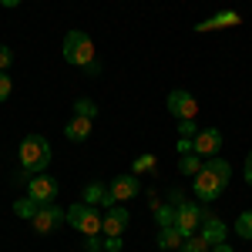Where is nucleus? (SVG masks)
Instances as JSON below:
<instances>
[{"label": "nucleus", "mask_w": 252, "mask_h": 252, "mask_svg": "<svg viewBox=\"0 0 252 252\" xmlns=\"http://www.w3.org/2000/svg\"><path fill=\"white\" fill-rule=\"evenodd\" d=\"M125 229H128V209H118V205L104 209V225H101V232L104 235H121Z\"/></svg>", "instance_id": "11"}, {"label": "nucleus", "mask_w": 252, "mask_h": 252, "mask_svg": "<svg viewBox=\"0 0 252 252\" xmlns=\"http://www.w3.org/2000/svg\"><path fill=\"white\" fill-rule=\"evenodd\" d=\"M84 249H88V252H101V239H97V235H88Z\"/></svg>", "instance_id": "28"}, {"label": "nucleus", "mask_w": 252, "mask_h": 252, "mask_svg": "<svg viewBox=\"0 0 252 252\" xmlns=\"http://www.w3.org/2000/svg\"><path fill=\"white\" fill-rule=\"evenodd\" d=\"M222 141H225V138H222L219 128H202V131L192 138V152H195V155H209V158H212V155L222 152Z\"/></svg>", "instance_id": "7"}, {"label": "nucleus", "mask_w": 252, "mask_h": 252, "mask_svg": "<svg viewBox=\"0 0 252 252\" xmlns=\"http://www.w3.org/2000/svg\"><path fill=\"white\" fill-rule=\"evenodd\" d=\"M232 24H239V14H235V10H225V14H215V17L202 20V24H198V31H212V27H232Z\"/></svg>", "instance_id": "15"}, {"label": "nucleus", "mask_w": 252, "mask_h": 252, "mask_svg": "<svg viewBox=\"0 0 252 252\" xmlns=\"http://www.w3.org/2000/svg\"><path fill=\"white\" fill-rule=\"evenodd\" d=\"M178 152L189 155V152H192V138H178Z\"/></svg>", "instance_id": "29"}, {"label": "nucleus", "mask_w": 252, "mask_h": 252, "mask_svg": "<svg viewBox=\"0 0 252 252\" xmlns=\"http://www.w3.org/2000/svg\"><path fill=\"white\" fill-rule=\"evenodd\" d=\"M104 249L108 252H121V235H108V239H104Z\"/></svg>", "instance_id": "27"}, {"label": "nucleus", "mask_w": 252, "mask_h": 252, "mask_svg": "<svg viewBox=\"0 0 252 252\" xmlns=\"http://www.w3.org/2000/svg\"><path fill=\"white\" fill-rule=\"evenodd\" d=\"M209 249H212V246H209L202 235H189V239L182 242V249H178V252H209Z\"/></svg>", "instance_id": "20"}, {"label": "nucleus", "mask_w": 252, "mask_h": 252, "mask_svg": "<svg viewBox=\"0 0 252 252\" xmlns=\"http://www.w3.org/2000/svg\"><path fill=\"white\" fill-rule=\"evenodd\" d=\"M74 115H81V118H91V121H94V115H97V104H94V101H88V97H78V101H74Z\"/></svg>", "instance_id": "21"}, {"label": "nucleus", "mask_w": 252, "mask_h": 252, "mask_svg": "<svg viewBox=\"0 0 252 252\" xmlns=\"http://www.w3.org/2000/svg\"><path fill=\"white\" fill-rule=\"evenodd\" d=\"M235 235H242V239H252V212H242L235 219Z\"/></svg>", "instance_id": "22"}, {"label": "nucleus", "mask_w": 252, "mask_h": 252, "mask_svg": "<svg viewBox=\"0 0 252 252\" xmlns=\"http://www.w3.org/2000/svg\"><path fill=\"white\" fill-rule=\"evenodd\" d=\"M246 168H252V152H249V158H246Z\"/></svg>", "instance_id": "33"}, {"label": "nucleus", "mask_w": 252, "mask_h": 252, "mask_svg": "<svg viewBox=\"0 0 252 252\" xmlns=\"http://www.w3.org/2000/svg\"><path fill=\"white\" fill-rule=\"evenodd\" d=\"M182 242H185V235L178 232L175 225H168V229L158 232V246H161V249H182Z\"/></svg>", "instance_id": "16"}, {"label": "nucleus", "mask_w": 252, "mask_h": 252, "mask_svg": "<svg viewBox=\"0 0 252 252\" xmlns=\"http://www.w3.org/2000/svg\"><path fill=\"white\" fill-rule=\"evenodd\" d=\"M3 7H20V0H0Z\"/></svg>", "instance_id": "31"}, {"label": "nucleus", "mask_w": 252, "mask_h": 252, "mask_svg": "<svg viewBox=\"0 0 252 252\" xmlns=\"http://www.w3.org/2000/svg\"><path fill=\"white\" fill-rule=\"evenodd\" d=\"M198 235L209 242V246H219V242H225V235H229V229H225V222H219V219H205L202 222V229H198Z\"/></svg>", "instance_id": "12"}, {"label": "nucleus", "mask_w": 252, "mask_h": 252, "mask_svg": "<svg viewBox=\"0 0 252 252\" xmlns=\"http://www.w3.org/2000/svg\"><path fill=\"white\" fill-rule=\"evenodd\" d=\"M14 212H17L20 219H34V215L40 212V205L31 198V195H27V198H17V202H14Z\"/></svg>", "instance_id": "17"}, {"label": "nucleus", "mask_w": 252, "mask_h": 252, "mask_svg": "<svg viewBox=\"0 0 252 252\" xmlns=\"http://www.w3.org/2000/svg\"><path fill=\"white\" fill-rule=\"evenodd\" d=\"M198 219H202V222L209 219V215H205V209H198V202H182V205L175 209V229L189 239V235L198 232Z\"/></svg>", "instance_id": "4"}, {"label": "nucleus", "mask_w": 252, "mask_h": 252, "mask_svg": "<svg viewBox=\"0 0 252 252\" xmlns=\"http://www.w3.org/2000/svg\"><path fill=\"white\" fill-rule=\"evenodd\" d=\"M108 192L115 195V202H128V198H135L141 192V182H138V175H118Z\"/></svg>", "instance_id": "10"}, {"label": "nucleus", "mask_w": 252, "mask_h": 252, "mask_svg": "<svg viewBox=\"0 0 252 252\" xmlns=\"http://www.w3.org/2000/svg\"><path fill=\"white\" fill-rule=\"evenodd\" d=\"M27 195L37 202V205H51L54 202V195H58V182L51 178V175H34L31 182H27Z\"/></svg>", "instance_id": "5"}, {"label": "nucleus", "mask_w": 252, "mask_h": 252, "mask_svg": "<svg viewBox=\"0 0 252 252\" xmlns=\"http://www.w3.org/2000/svg\"><path fill=\"white\" fill-rule=\"evenodd\" d=\"M10 91H14V81H10V74H7V71H0V101H7V97H10Z\"/></svg>", "instance_id": "24"}, {"label": "nucleus", "mask_w": 252, "mask_h": 252, "mask_svg": "<svg viewBox=\"0 0 252 252\" xmlns=\"http://www.w3.org/2000/svg\"><path fill=\"white\" fill-rule=\"evenodd\" d=\"M10 64H14V51H10L7 44H0V71H7Z\"/></svg>", "instance_id": "25"}, {"label": "nucleus", "mask_w": 252, "mask_h": 252, "mask_svg": "<svg viewBox=\"0 0 252 252\" xmlns=\"http://www.w3.org/2000/svg\"><path fill=\"white\" fill-rule=\"evenodd\" d=\"M178 172L182 175H198L202 172V161H198V155H195V152H189V155H182V161H178Z\"/></svg>", "instance_id": "19"}, {"label": "nucleus", "mask_w": 252, "mask_h": 252, "mask_svg": "<svg viewBox=\"0 0 252 252\" xmlns=\"http://www.w3.org/2000/svg\"><path fill=\"white\" fill-rule=\"evenodd\" d=\"M209 252H232V246H229V242H219V246H212Z\"/></svg>", "instance_id": "30"}, {"label": "nucleus", "mask_w": 252, "mask_h": 252, "mask_svg": "<svg viewBox=\"0 0 252 252\" xmlns=\"http://www.w3.org/2000/svg\"><path fill=\"white\" fill-rule=\"evenodd\" d=\"M246 182H249V185H252V168H246Z\"/></svg>", "instance_id": "32"}, {"label": "nucleus", "mask_w": 252, "mask_h": 252, "mask_svg": "<svg viewBox=\"0 0 252 252\" xmlns=\"http://www.w3.org/2000/svg\"><path fill=\"white\" fill-rule=\"evenodd\" d=\"M17 155H20V165H24V168H31L34 175H40L51 165V145H47L44 135H27L20 141Z\"/></svg>", "instance_id": "1"}, {"label": "nucleus", "mask_w": 252, "mask_h": 252, "mask_svg": "<svg viewBox=\"0 0 252 252\" xmlns=\"http://www.w3.org/2000/svg\"><path fill=\"white\" fill-rule=\"evenodd\" d=\"M145 168H155V158H152V155H145V158H138V161H135V175L145 172Z\"/></svg>", "instance_id": "26"}, {"label": "nucleus", "mask_w": 252, "mask_h": 252, "mask_svg": "<svg viewBox=\"0 0 252 252\" xmlns=\"http://www.w3.org/2000/svg\"><path fill=\"white\" fill-rule=\"evenodd\" d=\"M192 189H195V195H198V202H215V198L222 195V189H225V185H222V182H219V178H215V175L202 165V172L195 175Z\"/></svg>", "instance_id": "6"}, {"label": "nucleus", "mask_w": 252, "mask_h": 252, "mask_svg": "<svg viewBox=\"0 0 252 252\" xmlns=\"http://www.w3.org/2000/svg\"><path fill=\"white\" fill-rule=\"evenodd\" d=\"M64 209H58V205H54V202H51V205H40V212L34 215V219H31V222H34V229H37V235H47V232H54V225H58V222H64Z\"/></svg>", "instance_id": "9"}, {"label": "nucleus", "mask_w": 252, "mask_h": 252, "mask_svg": "<svg viewBox=\"0 0 252 252\" xmlns=\"http://www.w3.org/2000/svg\"><path fill=\"white\" fill-rule=\"evenodd\" d=\"M64 135H67V141H84V138L91 135V118H81V115H74L71 121H67Z\"/></svg>", "instance_id": "13"}, {"label": "nucleus", "mask_w": 252, "mask_h": 252, "mask_svg": "<svg viewBox=\"0 0 252 252\" xmlns=\"http://www.w3.org/2000/svg\"><path fill=\"white\" fill-rule=\"evenodd\" d=\"M64 222H67L71 229L84 232V235H97V232H101V225H104V219L97 215V209H94V205H88V202L67 205V215H64Z\"/></svg>", "instance_id": "3"}, {"label": "nucleus", "mask_w": 252, "mask_h": 252, "mask_svg": "<svg viewBox=\"0 0 252 252\" xmlns=\"http://www.w3.org/2000/svg\"><path fill=\"white\" fill-rule=\"evenodd\" d=\"M205 168H209V172H212L215 178L222 182V185H229V178H232V168H229V161H225L222 155H212L209 161H205Z\"/></svg>", "instance_id": "14"}, {"label": "nucleus", "mask_w": 252, "mask_h": 252, "mask_svg": "<svg viewBox=\"0 0 252 252\" xmlns=\"http://www.w3.org/2000/svg\"><path fill=\"white\" fill-rule=\"evenodd\" d=\"M168 111H172V118H195L198 115V101H195L189 91H172L168 94Z\"/></svg>", "instance_id": "8"}, {"label": "nucleus", "mask_w": 252, "mask_h": 252, "mask_svg": "<svg viewBox=\"0 0 252 252\" xmlns=\"http://www.w3.org/2000/svg\"><path fill=\"white\" fill-rule=\"evenodd\" d=\"M64 61L74 67H88L94 64V44L84 31H67L64 34Z\"/></svg>", "instance_id": "2"}, {"label": "nucleus", "mask_w": 252, "mask_h": 252, "mask_svg": "<svg viewBox=\"0 0 252 252\" xmlns=\"http://www.w3.org/2000/svg\"><path fill=\"white\" fill-rule=\"evenodd\" d=\"M178 135H182V138H195V135H198L195 118H182V121H178Z\"/></svg>", "instance_id": "23"}, {"label": "nucleus", "mask_w": 252, "mask_h": 252, "mask_svg": "<svg viewBox=\"0 0 252 252\" xmlns=\"http://www.w3.org/2000/svg\"><path fill=\"white\" fill-rule=\"evenodd\" d=\"M175 209H178V205H172V202H168V205H155V222L161 229L175 225Z\"/></svg>", "instance_id": "18"}]
</instances>
